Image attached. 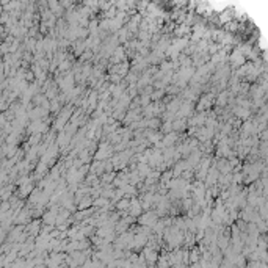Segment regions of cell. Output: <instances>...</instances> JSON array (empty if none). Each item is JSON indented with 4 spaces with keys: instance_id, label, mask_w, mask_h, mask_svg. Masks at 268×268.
<instances>
[{
    "instance_id": "6da1fadb",
    "label": "cell",
    "mask_w": 268,
    "mask_h": 268,
    "mask_svg": "<svg viewBox=\"0 0 268 268\" xmlns=\"http://www.w3.org/2000/svg\"><path fill=\"white\" fill-rule=\"evenodd\" d=\"M140 223H141L143 226H155V223H157V215H155L154 212H148V213H144V215L140 218Z\"/></svg>"
},
{
    "instance_id": "7a4b0ae2",
    "label": "cell",
    "mask_w": 268,
    "mask_h": 268,
    "mask_svg": "<svg viewBox=\"0 0 268 268\" xmlns=\"http://www.w3.org/2000/svg\"><path fill=\"white\" fill-rule=\"evenodd\" d=\"M129 210H130V213H132L133 216H138V215L143 212V207H141V204L138 202V199H132V201H130Z\"/></svg>"
},
{
    "instance_id": "3957f363",
    "label": "cell",
    "mask_w": 268,
    "mask_h": 268,
    "mask_svg": "<svg viewBox=\"0 0 268 268\" xmlns=\"http://www.w3.org/2000/svg\"><path fill=\"white\" fill-rule=\"evenodd\" d=\"M108 155H110V146H108V144H100L99 152L96 154V159H97V160H104V159H107Z\"/></svg>"
},
{
    "instance_id": "277c9868",
    "label": "cell",
    "mask_w": 268,
    "mask_h": 268,
    "mask_svg": "<svg viewBox=\"0 0 268 268\" xmlns=\"http://www.w3.org/2000/svg\"><path fill=\"white\" fill-rule=\"evenodd\" d=\"M143 259L148 260V262H155V260H157V252H155L154 249H151V248H146V249H144Z\"/></svg>"
},
{
    "instance_id": "5b68a950",
    "label": "cell",
    "mask_w": 268,
    "mask_h": 268,
    "mask_svg": "<svg viewBox=\"0 0 268 268\" xmlns=\"http://www.w3.org/2000/svg\"><path fill=\"white\" fill-rule=\"evenodd\" d=\"M234 111H235V113H237V116H238V118H241V119H248V118H249V114H251V113H249V110H248V108H243V107H237Z\"/></svg>"
},
{
    "instance_id": "8992f818",
    "label": "cell",
    "mask_w": 268,
    "mask_h": 268,
    "mask_svg": "<svg viewBox=\"0 0 268 268\" xmlns=\"http://www.w3.org/2000/svg\"><path fill=\"white\" fill-rule=\"evenodd\" d=\"M176 138H177V135H176L174 132H173V133H168V135L163 138V143H162V144H165V146H171V144L176 141Z\"/></svg>"
},
{
    "instance_id": "52a82bcc",
    "label": "cell",
    "mask_w": 268,
    "mask_h": 268,
    "mask_svg": "<svg viewBox=\"0 0 268 268\" xmlns=\"http://www.w3.org/2000/svg\"><path fill=\"white\" fill-rule=\"evenodd\" d=\"M129 207H130V201H127L125 198H122V199L118 201V209H119V210H125V209H129Z\"/></svg>"
},
{
    "instance_id": "ba28073f",
    "label": "cell",
    "mask_w": 268,
    "mask_h": 268,
    "mask_svg": "<svg viewBox=\"0 0 268 268\" xmlns=\"http://www.w3.org/2000/svg\"><path fill=\"white\" fill-rule=\"evenodd\" d=\"M185 127V119H176V121H173V129L174 130H182Z\"/></svg>"
},
{
    "instance_id": "9c48e42d",
    "label": "cell",
    "mask_w": 268,
    "mask_h": 268,
    "mask_svg": "<svg viewBox=\"0 0 268 268\" xmlns=\"http://www.w3.org/2000/svg\"><path fill=\"white\" fill-rule=\"evenodd\" d=\"M229 97V93L227 91H224V93H221L220 96H218V105H224L226 104V99Z\"/></svg>"
},
{
    "instance_id": "30bf717a",
    "label": "cell",
    "mask_w": 268,
    "mask_h": 268,
    "mask_svg": "<svg viewBox=\"0 0 268 268\" xmlns=\"http://www.w3.org/2000/svg\"><path fill=\"white\" fill-rule=\"evenodd\" d=\"M82 202H80V209H86V207H89L91 204H93V201L89 199V198H83V199H80Z\"/></svg>"
},
{
    "instance_id": "8fae6325",
    "label": "cell",
    "mask_w": 268,
    "mask_h": 268,
    "mask_svg": "<svg viewBox=\"0 0 268 268\" xmlns=\"http://www.w3.org/2000/svg\"><path fill=\"white\" fill-rule=\"evenodd\" d=\"M58 68H60V71H66V69H69V68H71V63H69L68 60H63V61L58 64Z\"/></svg>"
},
{
    "instance_id": "7c38bea8",
    "label": "cell",
    "mask_w": 268,
    "mask_h": 268,
    "mask_svg": "<svg viewBox=\"0 0 268 268\" xmlns=\"http://www.w3.org/2000/svg\"><path fill=\"white\" fill-rule=\"evenodd\" d=\"M198 249H191V252H190V260L193 262V263H198Z\"/></svg>"
}]
</instances>
